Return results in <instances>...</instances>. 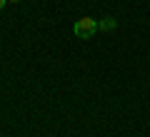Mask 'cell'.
Returning a JSON list of instances; mask_svg holds the SVG:
<instances>
[{
	"instance_id": "cell-1",
	"label": "cell",
	"mask_w": 150,
	"mask_h": 137,
	"mask_svg": "<svg viewBox=\"0 0 150 137\" xmlns=\"http://www.w3.org/2000/svg\"><path fill=\"white\" fill-rule=\"evenodd\" d=\"M98 30H100V27H98L95 18H80V20H75V25H73L75 37H80V40H90Z\"/></svg>"
},
{
	"instance_id": "cell-2",
	"label": "cell",
	"mask_w": 150,
	"mask_h": 137,
	"mask_svg": "<svg viewBox=\"0 0 150 137\" xmlns=\"http://www.w3.org/2000/svg\"><path fill=\"white\" fill-rule=\"evenodd\" d=\"M98 27H100L103 32H108V30H115L118 27V20L112 15H108V18H103V20H98Z\"/></svg>"
},
{
	"instance_id": "cell-3",
	"label": "cell",
	"mask_w": 150,
	"mask_h": 137,
	"mask_svg": "<svg viewBox=\"0 0 150 137\" xmlns=\"http://www.w3.org/2000/svg\"><path fill=\"white\" fill-rule=\"evenodd\" d=\"M5 3H8V0H0V10H3V8H5Z\"/></svg>"
},
{
	"instance_id": "cell-4",
	"label": "cell",
	"mask_w": 150,
	"mask_h": 137,
	"mask_svg": "<svg viewBox=\"0 0 150 137\" xmlns=\"http://www.w3.org/2000/svg\"><path fill=\"white\" fill-rule=\"evenodd\" d=\"M8 3H20V0H8Z\"/></svg>"
}]
</instances>
